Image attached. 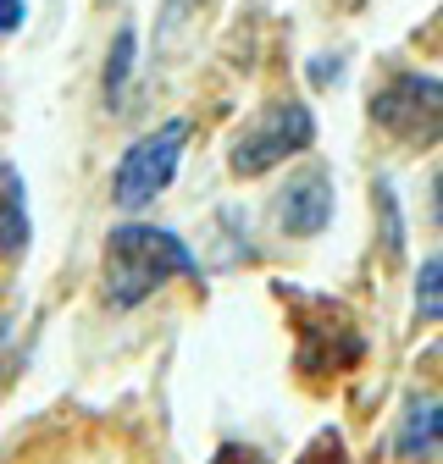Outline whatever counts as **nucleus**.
<instances>
[{"label": "nucleus", "instance_id": "obj_1", "mask_svg": "<svg viewBox=\"0 0 443 464\" xmlns=\"http://www.w3.org/2000/svg\"><path fill=\"white\" fill-rule=\"evenodd\" d=\"M166 282H200V260H194V249L178 238V232L150 227V221L111 227L105 260H100V287H105L111 310L144 304Z\"/></svg>", "mask_w": 443, "mask_h": 464}, {"label": "nucleus", "instance_id": "obj_2", "mask_svg": "<svg viewBox=\"0 0 443 464\" xmlns=\"http://www.w3.org/2000/svg\"><path fill=\"white\" fill-rule=\"evenodd\" d=\"M283 294H289L294 332H300L294 371H300L305 382H327V376L355 371L360 354H366V337H360V326L349 321V310L332 304V299H300V287H283Z\"/></svg>", "mask_w": 443, "mask_h": 464}, {"label": "nucleus", "instance_id": "obj_3", "mask_svg": "<svg viewBox=\"0 0 443 464\" xmlns=\"http://www.w3.org/2000/svg\"><path fill=\"white\" fill-rule=\"evenodd\" d=\"M189 150V116H172V122L150 128L144 139H133L117 160V178H111V199L123 210H144L150 199H161L178 178V160Z\"/></svg>", "mask_w": 443, "mask_h": 464}, {"label": "nucleus", "instance_id": "obj_4", "mask_svg": "<svg viewBox=\"0 0 443 464\" xmlns=\"http://www.w3.org/2000/svg\"><path fill=\"white\" fill-rule=\"evenodd\" d=\"M310 144H316V116H310V105H300V100H271L255 122L233 139L228 171H233V178H261V171H271L277 160H289V155H300Z\"/></svg>", "mask_w": 443, "mask_h": 464}, {"label": "nucleus", "instance_id": "obj_5", "mask_svg": "<svg viewBox=\"0 0 443 464\" xmlns=\"http://www.w3.org/2000/svg\"><path fill=\"white\" fill-rule=\"evenodd\" d=\"M371 122L410 150H427L443 139V78L427 72H394L371 94Z\"/></svg>", "mask_w": 443, "mask_h": 464}, {"label": "nucleus", "instance_id": "obj_6", "mask_svg": "<svg viewBox=\"0 0 443 464\" xmlns=\"http://www.w3.org/2000/svg\"><path fill=\"white\" fill-rule=\"evenodd\" d=\"M327 221H332V178L321 166H305L300 178H289L283 194H277V227H283L289 238H316Z\"/></svg>", "mask_w": 443, "mask_h": 464}, {"label": "nucleus", "instance_id": "obj_7", "mask_svg": "<svg viewBox=\"0 0 443 464\" xmlns=\"http://www.w3.org/2000/svg\"><path fill=\"white\" fill-rule=\"evenodd\" d=\"M34 244V216H28V188L12 160H0V260L17 266Z\"/></svg>", "mask_w": 443, "mask_h": 464}, {"label": "nucleus", "instance_id": "obj_8", "mask_svg": "<svg viewBox=\"0 0 443 464\" xmlns=\"http://www.w3.org/2000/svg\"><path fill=\"white\" fill-rule=\"evenodd\" d=\"M432 448H443V403L438 398H410L405 403V420H399V453L421 459Z\"/></svg>", "mask_w": 443, "mask_h": 464}, {"label": "nucleus", "instance_id": "obj_9", "mask_svg": "<svg viewBox=\"0 0 443 464\" xmlns=\"http://www.w3.org/2000/svg\"><path fill=\"white\" fill-rule=\"evenodd\" d=\"M133 55H139V34L123 23L117 39H111V50H105V72H100V89H105V105H111V111L123 105V94H128V83H133Z\"/></svg>", "mask_w": 443, "mask_h": 464}, {"label": "nucleus", "instance_id": "obj_10", "mask_svg": "<svg viewBox=\"0 0 443 464\" xmlns=\"http://www.w3.org/2000/svg\"><path fill=\"white\" fill-rule=\"evenodd\" d=\"M416 315L421 321H443V249L421 266L416 276Z\"/></svg>", "mask_w": 443, "mask_h": 464}, {"label": "nucleus", "instance_id": "obj_11", "mask_svg": "<svg viewBox=\"0 0 443 464\" xmlns=\"http://www.w3.org/2000/svg\"><path fill=\"white\" fill-rule=\"evenodd\" d=\"M294 464H349V453H344V437H339V431H321V437H316V442H310V448L294 459Z\"/></svg>", "mask_w": 443, "mask_h": 464}, {"label": "nucleus", "instance_id": "obj_12", "mask_svg": "<svg viewBox=\"0 0 443 464\" xmlns=\"http://www.w3.org/2000/svg\"><path fill=\"white\" fill-rule=\"evenodd\" d=\"M23 23H28V0H0V39L17 34Z\"/></svg>", "mask_w": 443, "mask_h": 464}, {"label": "nucleus", "instance_id": "obj_13", "mask_svg": "<svg viewBox=\"0 0 443 464\" xmlns=\"http://www.w3.org/2000/svg\"><path fill=\"white\" fill-rule=\"evenodd\" d=\"M211 464H261V459H255L250 448H222V453H216Z\"/></svg>", "mask_w": 443, "mask_h": 464}, {"label": "nucleus", "instance_id": "obj_14", "mask_svg": "<svg viewBox=\"0 0 443 464\" xmlns=\"http://www.w3.org/2000/svg\"><path fill=\"white\" fill-rule=\"evenodd\" d=\"M432 199H438V221H443V171H438V188H432Z\"/></svg>", "mask_w": 443, "mask_h": 464}, {"label": "nucleus", "instance_id": "obj_15", "mask_svg": "<svg viewBox=\"0 0 443 464\" xmlns=\"http://www.w3.org/2000/svg\"><path fill=\"white\" fill-rule=\"evenodd\" d=\"M339 6H344V12H360V6H366V0H339Z\"/></svg>", "mask_w": 443, "mask_h": 464}]
</instances>
